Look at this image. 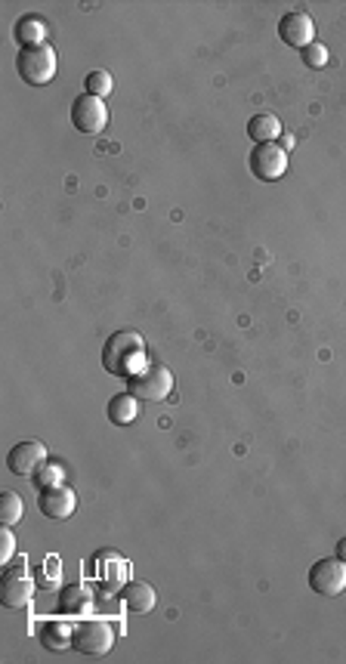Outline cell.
<instances>
[{"label":"cell","instance_id":"cell-1","mask_svg":"<svg viewBox=\"0 0 346 664\" xmlns=\"http://www.w3.org/2000/svg\"><path fill=\"white\" fill-rule=\"evenodd\" d=\"M103 368L114 377H133L146 368V341L136 331H114L103 343Z\"/></svg>","mask_w":346,"mask_h":664},{"label":"cell","instance_id":"cell-2","mask_svg":"<svg viewBox=\"0 0 346 664\" xmlns=\"http://www.w3.org/2000/svg\"><path fill=\"white\" fill-rule=\"evenodd\" d=\"M16 71L28 86H47L59 71V59H56V50L50 43L41 47H22L16 56Z\"/></svg>","mask_w":346,"mask_h":664},{"label":"cell","instance_id":"cell-3","mask_svg":"<svg viewBox=\"0 0 346 664\" xmlns=\"http://www.w3.org/2000/svg\"><path fill=\"white\" fill-rule=\"evenodd\" d=\"M34 578L28 575V562L25 557H13L4 566V575H0V603L6 609H25L32 605V594H34Z\"/></svg>","mask_w":346,"mask_h":664},{"label":"cell","instance_id":"cell-4","mask_svg":"<svg viewBox=\"0 0 346 664\" xmlns=\"http://www.w3.org/2000/svg\"><path fill=\"white\" fill-rule=\"evenodd\" d=\"M127 389L140 402H164L173 393V374L164 365H146L127 380Z\"/></svg>","mask_w":346,"mask_h":664},{"label":"cell","instance_id":"cell-5","mask_svg":"<svg viewBox=\"0 0 346 664\" xmlns=\"http://www.w3.org/2000/svg\"><path fill=\"white\" fill-rule=\"evenodd\" d=\"M114 646V627L103 622V618H84L75 627V649L81 655H93V659H103L112 652Z\"/></svg>","mask_w":346,"mask_h":664},{"label":"cell","instance_id":"cell-6","mask_svg":"<svg viewBox=\"0 0 346 664\" xmlns=\"http://www.w3.org/2000/svg\"><path fill=\"white\" fill-rule=\"evenodd\" d=\"M248 168L260 183H278L287 173V151L278 142H260L250 149Z\"/></svg>","mask_w":346,"mask_h":664},{"label":"cell","instance_id":"cell-7","mask_svg":"<svg viewBox=\"0 0 346 664\" xmlns=\"http://www.w3.org/2000/svg\"><path fill=\"white\" fill-rule=\"evenodd\" d=\"M309 587L319 596H341L346 590V562L341 557H324L309 568Z\"/></svg>","mask_w":346,"mask_h":664},{"label":"cell","instance_id":"cell-8","mask_svg":"<svg viewBox=\"0 0 346 664\" xmlns=\"http://www.w3.org/2000/svg\"><path fill=\"white\" fill-rule=\"evenodd\" d=\"M71 124H75L81 133L86 136H99L103 130L108 127V108H105V99L99 96H90V93H84V96H77L75 103H71Z\"/></svg>","mask_w":346,"mask_h":664},{"label":"cell","instance_id":"cell-9","mask_svg":"<svg viewBox=\"0 0 346 664\" xmlns=\"http://www.w3.org/2000/svg\"><path fill=\"white\" fill-rule=\"evenodd\" d=\"M47 460H50L47 445L38 442V439H25V442L13 445L10 454H6V467L16 476H34Z\"/></svg>","mask_w":346,"mask_h":664},{"label":"cell","instance_id":"cell-10","mask_svg":"<svg viewBox=\"0 0 346 664\" xmlns=\"http://www.w3.org/2000/svg\"><path fill=\"white\" fill-rule=\"evenodd\" d=\"M278 38L294 50H306L315 41V22L309 13L291 10L278 19Z\"/></svg>","mask_w":346,"mask_h":664},{"label":"cell","instance_id":"cell-11","mask_svg":"<svg viewBox=\"0 0 346 664\" xmlns=\"http://www.w3.org/2000/svg\"><path fill=\"white\" fill-rule=\"evenodd\" d=\"M38 507L41 514L47 519H68L71 514L77 510V495L71 486H50V488H41L38 495Z\"/></svg>","mask_w":346,"mask_h":664},{"label":"cell","instance_id":"cell-12","mask_svg":"<svg viewBox=\"0 0 346 664\" xmlns=\"http://www.w3.org/2000/svg\"><path fill=\"white\" fill-rule=\"evenodd\" d=\"M59 612L62 615H71V618H81V615H86V612L93 609V605H96V600H93V594H90V587H86V584H81V581H71V584H65V587L59 590Z\"/></svg>","mask_w":346,"mask_h":664},{"label":"cell","instance_id":"cell-13","mask_svg":"<svg viewBox=\"0 0 346 664\" xmlns=\"http://www.w3.org/2000/svg\"><path fill=\"white\" fill-rule=\"evenodd\" d=\"M155 603H158V594L146 581H127L124 587H121V609L133 612V615H146V612L155 609Z\"/></svg>","mask_w":346,"mask_h":664},{"label":"cell","instance_id":"cell-14","mask_svg":"<svg viewBox=\"0 0 346 664\" xmlns=\"http://www.w3.org/2000/svg\"><path fill=\"white\" fill-rule=\"evenodd\" d=\"M96 562H99V578H105L103 581L105 590H121V587H124L127 575H130V566L118 557V553H112V550L96 553Z\"/></svg>","mask_w":346,"mask_h":664},{"label":"cell","instance_id":"cell-15","mask_svg":"<svg viewBox=\"0 0 346 664\" xmlns=\"http://www.w3.org/2000/svg\"><path fill=\"white\" fill-rule=\"evenodd\" d=\"M41 646L50 652H65V649H75V627L68 622H43L41 631Z\"/></svg>","mask_w":346,"mask_h":664},{"label":"cell","instance_id":"cell-16","mask_svg":"<svg viewBox=\"0 0 346 664\" xmlns=\"http://www.w3.org/2000/svg\"><path fill=\"white\" fill-rule=\"evenodd\" d=\"M105 411H108V421H112L114 427H127V423H133L136 417H140V399L127 389V393L112 396Z\"/></svg>","mask_w":346,"mask_h":664},{"label":"cell","instance_id":"cell-17","mask_svg":"<svg viewBox=\"0 0 346 664\" xmlns=\"http://www.w3.org/2000/svg\"><path fill=\"white\" fill-rule=\"evenodd\" d=\"M248 136L257 142H278L281 136V121L272 112H257L254 118L248 121Z\"/></svg>","mask_w":346,"mask_h":664},{"label":"cell","instance_id":"cell-18","mask_svg":"<svg viewBox=\"0 0 346 664\" xmlns=\"http://www.w3.org/2000/svg\"><path fill=\"white\" fill-rule=\"evenodd\" d=\"M16 41L22 47H41V43H47V25H43V19L22 16L16 22Z\"/></svg>","mask_w":346,"mask_h":664},{"label":"cell","instance_id":"cell-19","mask_svg":"<svg viewBox=\"0 0 346 664\" xmlns=\"http://www.w3.org/2000/svg\"><path fill=\"white\" fill-rule=\"evenodd\" d=\"M32 578H34V584H38L41 590H53L56 584L62 581V562H59V557H56V553H50L47 559L38 562V566L32 568Z\"/></svg>","mask_w":346,"mask_h":664},{"label":"cell","instance_id":"cell-20","mask_svg":"<svg viewBox=\"0 0 346 664\" xmlns=\"http://www.w3.org/2000/svg\"><path fill=\"white\" fill-rule=\"evenodd\" d=\"M22 514H25V504H22V497L16 492H0V525L13 529V525H19Z\"/></svg>","mask_w":346,"mask_h":664},{"label":"cell","instance_id":"cell-21","mask_svg":"<svg viewBox=\"0 0 346 664\" xmlns=\"http://www.w3.org/2000/svg\"><path fill=\"white\" fill-rule=\"evenodd\" d=\"M84 86H86V93H90V96L105 99L108 93L114 90V81H112V75H108L105 68H96V71H90V75L84 77Z\"/></svg>","mask_w":346,"mask_h":664},{"label":"cell","instance_id":"cell-22","mask_svg":"<svg viewBox=\"0 0 346 664\" xmlns=\"http://www.w3.org/2000/svg\"><path fill=\"white\" fill-rule=\"evenodd\" d=\"M62 476H65L62 467L53 464V460H47V464H43L41 470L32 476V479H34V486H38V488H50V486H59Z\"/></svg>","mask_w":346,"mask_h":664},{"label":"cell","instance_id":"cell-23","mask_svg":"<svg viewBox=\"0 0 346 664\" xmlns=\"http://www.w3.org/2000/svg\"><path fill=\"white\" fill-rule=\"evenodd\" d=\"M300 56H303V62H306L309 68H324V65L331 62L328 47H324V43H319V41H313L306 50H300Z\"/></svg>","mask_w":346,"mask_h":664},{"label":"cell","instance_id":"cell-24","mask_svg":"<svg viewBox=\"0 0 346 664\" xmlns=\"http://www.w3.org/2000/svg\"><path fill=\"white\" fill-rule=\"evenodd\" d=\"M13 557H16V538L6 525H0V566H6Z\"/></svg>","mask_w":346,"mask_h":664},{"label":"cell","instance_id":"cell-25","mask_svg":"<svg viewBox=\"0 0 346 664\" xmlns=\"http://www.w3.org/2000/svg\"><path fill=\"white\" fill-rule=\"evenodd\" d=\"M278 146L285 149V151H291V149H294V136H291V133H281V136H278Z\"/></svg>","mask_w":346,"mask_h":664},{"label":"cell","instance_id":"cell-26","mask_svg":"<svg viewBox=\"0 0 346 664\" xmlns=\"http://www.w3.org/2000/svg\"><path fill=\"white\" fill-rule=\"evenodd\" d=\"M334 557H341V559L346 562V538L337 541V553H334Z\"/></svg>","mask_w":346,"mask_h":664}]
</instances>
